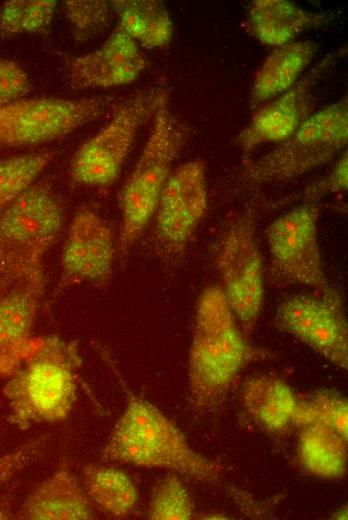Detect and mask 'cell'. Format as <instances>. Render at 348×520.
I'll return each instance as SVG.
<instances>
[{
    "label": "cell",
    "instance_id": "9a60e30c",
    "mask_svg": "<svg viewBox=\"0 0 348 520\" xmlns=\"http://www.w3.org/2000/svg\"><path fill=\"white\" fill-rule=\"evenodd\" d=\"M146 67L141 47L117 24L100 47L67 60L66 78L74 89L111 88L134 82Z\"/></svg>",
    "mask_w": 348,
    "mask_h": 520
},
{
    "label": "cell",
    "instance_id": "e0dca14e",
    "mask_svg": "<svg viewBox=\"0 0 348 520\" xmlns=\"http://www.w3.org/2000/svg\"><path fill=\"white\" fill-rule=\"evenodd\" d=\"M94 516L84 487L65 463L28 494L16 514L23 520H87Z\"/></svg>",
    "mask_w": 348,
    "mask_h": 520
},
{
    "label": "cell",
    "instance_id": "5b68a950",
    "mask_svg": "<svg viewBox=\"0 0 348 520\" xmlns=\"http://www.w3.org/2000/svg\"><path fill=\"white\" fill-rule=\"evenodd\" d=\"M63 224V204L45 181H36L0 213V292L46 282L44 258Z\"/></svg>",
    "mask_w": 348,
    "mask_h": 520
},
{
    "label": "cell",
    "instance_id": "30bf717a",
    "mask_svg": "<svg viewBox=\"0 0 348 520\" xmlns=\"http://www.w3.org/2000/svg\"><path fill=\"white\" fill-rule=\"evenodd\" d=\"M320 206L306 201L276 217L266 239L274 272L285 282L315 292L332 289L327 278L318 236Z\"/></svg>",
    "mask_w": 348,
    "mask_h": 520
},
{
    "label": "cell",
    "instance_id": "d6986e66",
    "mask_svg": "<svg viewBox=\"0 0 348 520\" xmlns=\"http://www.w3.org/2000/svg\"><path fill=\"white\" fill-rule=\"evenodd\" d=\"M298 395L282 378L257 375L247 379L241 389L243 408L263 430L280 434L293 425Z\"/></svg>",
    "mask_w": 348,
    "mask_h": 520
},
{
    "label": "cell",
    "instance_id": "4fadbf2b",
    "mask_svg": "<svg viewBox=\"0 0 348 520\" xmlns=\"http://www.w3.org/2000/svg\"><path fill=\"white\" fill-rule=\"evenodd\" d=\"M116 253V239L106 220L88 206L79 208L66 234L52 299L80 284L106 287Z\"/></svg>",
    "mask_w": 348,
    "mask_h": 520
},
{
    "label": "cell",
    "instance_id": "7402d4cb",
    "mask_svg": "<svg viewBox=\"0 0 348 520\" xmlns=\"http://www.w3.org/2000/svg\"><path fill=\"white\" fill-rule=\"evenodd\" d=\"M118 24L146 49L167 47L173 36V23L165 4L158 0H117L111 2Z\"/></svg>",
    "mask_w": 348,
    "mask_h": 520
},
{
    "label": "cell",
    "instance_id": "83f0119b",
    "mask_svg": "<svg viewBox=\"0 0 348 520\" xmlns=\"http://www.w3.org/2000/svg\"><path fill=\"white\" fill-rule=\"evenodd\" d=\"M109 2L103 0H70L64 12L76 42L83 43L98 36L109 20Z\"/></svg>",
    "mask_w": 348,
    "mask_h": 520
},
{
    "label": "cell",
    "instance_id": "484cf974",
    "mask_svg": "<svg viewBox=\"0 0 348 520\" xmlns=\"http://www.w3.org/2000/svg\"><path fill=\"white\" fill-rule=\"evenodd\" d=\"M57 3L53 0H10L0 8V36L40 33L54 18Z\"/></svg>",
    "mask_w": 348,
    "mask_h": 520
},
{
    "label": "cell",
    "instance_id": "8992f818",
    "mask_svg": "<svg viewBox=\"0 0 348 520\" xmlns=\"http://www.w3.org/2000/svg\"><path fill=\"white\" fill-rule=\"evenodd\" d=\"M348 142V101L342 99L311 113L285 141L257 159H246L241 180L249 186L278 183L324 165Z\"/></svg>",
    "mask_w": 348,
    "mask_h": 520
},
{
    "label": "cell",
    "instance_id": "f1b7e54d",
    "mask_svg": "<svg viewBox=\"0 0 348 520\" xmlns=\"http://www.w3.org/2000/svg\"><path fill=\"white\" fill-rule=\"evenodd\" d=\"M50 438L49 434H43L0 456V488L25 467L38 460L49 445Z\"/></svg>",
    "mask_w": 348,
    "mask_h": 520
},
{
    "label": "cell",
    "instance_id": "9c48e42d",
    "mask_svg": "<svg viewBox=\"0 0 348 520\" xmlns=\"http://www.w3.org/2000/svg\"><path fill=\"white\" fill-rule=\"evenodd\" d=\"M113 104L110 96L18 99L0 108V146L54 141L99 119Z\"/></svg>",
    "mask_w": 348,
    "mask_h": 520
},
{
    "label": "cell",
    "instance_id": "3957f363",
    "mask_svg": "<svg viewBox=\"0 0 348 520\" xmlns=\"http://www.w3.org/2000/svg\"><path fill=\"white\" fill-rule=\"evenodd\" d=\"M82 357L76 341L33 337L2 393L9 421L21 430L67 418L77 400Z\"/></svg>",
    "mask_w": 348,
    "mask_h": 520
},
{
    "label": "cell",
    "instance_id": "1f68e13d",
    "mask_svg": "<svg viewBox=\"0 0 348 520\" xmlns=\"http://www.w3.org/2000/svg\"><path fill=\"white\" fill-rule=\"evenodd\" d=\"M335 518L336 519H346L347 518V509H339L336 513H335Z\"/></svg>",
    "mask_w": 348,
    "mask_h": 520
},
{
    "label": "cell",
    "instance_id": "8fae6325",
    "mask_svg": "<svg viewBox=\"0 0 348 520\" xmlns=\"http://www.w3.org/2000/svg\"><path fill=\"white\" fill-rule=\"evenodd\" d=\"M205 162L196 158L174 169L158 200L153 241L158 253L178 260L186 251L208 208Z\"/></svg>",
    "mask_w": 348,
    "mask_h": 520
},
{
    "label": "cell",
    "instance_id": "5bb4252c",
    "mask_svg": "<svg viewBox=\"0 0 348 520\" xmlns=\"http://www.w3.org/2000/svg\"><path fill=\"white\" fill-rule=\"evenodd\" d=\"M339 53L326 55L286 92L259 108L237 137L244 158L257 147L287 140L312 113L317 82L331 69ZM244 159V160H245Z\"/></svg>",
    "mask_w": 348,
    "mask_h": 520
},
{
    "label": "cell",
    "instance_id": "ac0fdd59",
    "mask_svg": "<svg viewBox=\"0 0 348 520\" xmlns=\"http://www.w3.org/2000/svg\"><path fill=\"white\" fill-rule=\"evenodd\" d=\"M329 20L326 13L311 12L287 0H254L247 17L252 35L273 47L295 41L303 32Z\"/></svg>",
    "mask_w": 348,
    "mask_h": 520
},
{
    "label": "cell",
    "instance_id": "f546056e",
    "mask_svg": "<svg viewBox=\"0 0 348 520\" xmlns=\"http://www.w3.org/2000/svg\"><path fill=\"white\" fill-rule=\"evenodd\" d=\"M348 184V157L345 149L331 170L321 179L306 187L296 200L300 202L318 201L319 198L332 193L343 192Z\"/></svg>",
    "mask_w": 348,
    "mask_h": 520
},
{
    "label": "cell",
    "instance_id": "ffe728a7",
    "mask_svg": "<svg viewBox=\"0 0 348 520\" xmlns=\"http://www.w3.org/2000/svg\"><path fill=\"white\" fill-rule=\"evenodd\" d=\"M318 44L295 40L274 47L257 69L251 88L253 103L274 99L293 87L313 61Z\"/></svg>",
    "mask_w": 348,
    "mask_h": 520
},
{
    "label": "cell",
    "instance_id": "d4e9b609",
    "mask_svg": "<svg viewBox=\"0 0 348 520\" xmlns=\"http://www.w3.org/2000/svg\"><path fill=\"white\" fill-rule=\"evenodd\" d=\"M54 155L42 150L0 158V213L38 181Z\"/></svg>",
    "mask_w": 348,
    "mask_h": 520
},
{
    "label": "cell",
    "instance_id": "cb8c5ba5",
    "mask_svg": "<svg viewBox=\"0 0 348 520\" xmlns=\"http://www.w3.org/2000/svg\"><path fill=\"white\" fill-rule=\"evenodd\" d=\"M318 424L348 439V402L341 393L320 389L297 398L293 425L298 428Z\"/></svg>",
    "mask_w": 348,
    "mask_h": 520
},
{
    "label": "cell",
    "instance_id": "603a6c76",
    "mask_svg": "<svg viewBox=\"0 0 348 520\" xmlns=\"http://www.w3.org/2000/svg\"><path fill=\"white\" fill-rule=\"evenodd\" d=\"M85 492L92 502L113 518H127L138 504V490L124 471L110 466L86 464L82 467Z\"/></svg>",
    "mask_w": 348,
    "mask_h": 520
},
{
    "label": "cell",
    "instance_id": "52a82bcc",
    "mask_svg": "<svg viewBox=\"0 0 348 520\" xmlns=\"http://www.w3.org/2000/svg\"><path fill=\"white\" fill-rule=\"evenodd\" d=\"M213 260L226 301L243 332L250 337L265 295L255 207L247 206L227 224L216 243Z\"/></svg>",
    "mask_w": 348,
    "mask_h": 520
},
{
    "label": "cell",
    "instance_id": "2e32d148",
    "mask_svg": "<svg viewBox=\"0 0 348 520\" xmlns=\"http://www.w3.org/2000/svg\"><path fill=\"white\" fill-rule=\"evenodd\" d=\"M46 282H27L0 292V376L20 365L33 338Z\"/></svg>",
    "mask_w": 348,
    "mask_h": 520
},
{
    "label": "cell",
    "instance_id": "277c9868",
    "mask_svg": "<svg viewBox=\"0 0 348 520\" xmlns=\"http://www.w3.org/2000/svg\"><path fill=\"white\" fill-rule=\"evenodd\" d=\"M151 128L138 160L119 193L117 252L128 255L153 218L162 190L190 130L171 110L162 88Z\"/></svg>",
    "mask_w": 348,
    "mask_h": 520
},
{
    "label": "cell",
    "instance_id": "4dcf8cb0",
    "mask_svg": "<svg viewBox=\"0 0 348 520\" xmlns=\"http://www.w3.org/2000/svg\"><path fill=\"white\" fill-rule=\"evenodd\" d=\"M31 88L24 69L15 61L0 58V108L23 98Z\"/></svg>",
    "mask_w": 348,
    "mask_h": 520
},
{
    "label": "cell",
    "instance_id": "6da1fadb",
    "mask_svg": "<svg viewBox=\"0 0 348 520\" xmlns=\"http://www.w3.org/2000/svg\"><path fill=\"white\" fill-rule=\"evenodd\" d=\"M271 357L253 345L230 309L219 285L200 293L188 353V389L199 410L218 408L249 364Z\"/></svg>",
    "mask_w": 348,
    "mask_h": 520
},
{
    "label": "cell",
    "instance_id": "7a4b0ae2",
    "mask_svg": "<svg viewBox=\"0 0 348 520\" xmlns=\"http://www.w3.org/2000/svg\"><path fill=\"white\" fill-rule=\"evenodd\" d=\"M114 370L117 373V369ZM117 374L126 394V404L101 458L138 467L167 469L204 483H219L223 466L194 450L183 432L159 408L133 392Z\"/></svg>",
    "mask_w": 348,
    "mask_h": 520
},
{
    "label": "cell",
    "instance_id": "7c38bea8",
    "mask_svg": "<svg viewBox=\"0 0 348 520\" xmlns=\"http://www.w3.org/2000/svg\"><path fill=\"white\" fill-rule=\"evenodd\" d=\"M274 323L280 331L347 370V318L343 298L335 287L326 292L288 296L278 305Z\"/></svg>",
    "mask_w": 348,
    "mask_h": 520
},
{
    "label": "cell",
    "instance_id": "4316f807",
    "mask_svg": "<svg viewBox=\"0 0 348 520\" xmlns=\"http://www.w3.org/2000/svg\"><path fill=\"white\" fill-rule=\"evenodd\" d=\"M194 516V504L183 482L169 474L153 489L148 518L152 520H189Z\"/></svg>",
    "mask_w": 348,
    "mask_h": 520
},
{
    "label": "cell",
    "instance_id": "44dd1931",
    "mask_svg": "<svg viewBox=\"0 0 348 520\" xmlns=\"http://www.w3.org/2000/svg\"><path fill=\"white\" fill-rule=\"evenodd\" d=\"M297 459L307 473L323 479L343 478L347 471V440L318 425L299 428Z\"/></svg>",
    "mask_w": 348,
    "mask_h": 520
},
{
    "label": "cell",
    "instance_id": "ba28073f",
    "mask_svg": "<svg viewBox=\"0 0 348 520\" xmlns=\"http://www.w3.org/2000/svg\"><path fill=\"white\" fill-rule=\"evenodd\" d=\"M161 90L138 91L113 109L109 121L73 155L69 168L73 183L105 188L117 180L138 132L153 117Z\"/></svg>",
    "mask_w": 348,
    "mask_h": 520
}]
</instances>
